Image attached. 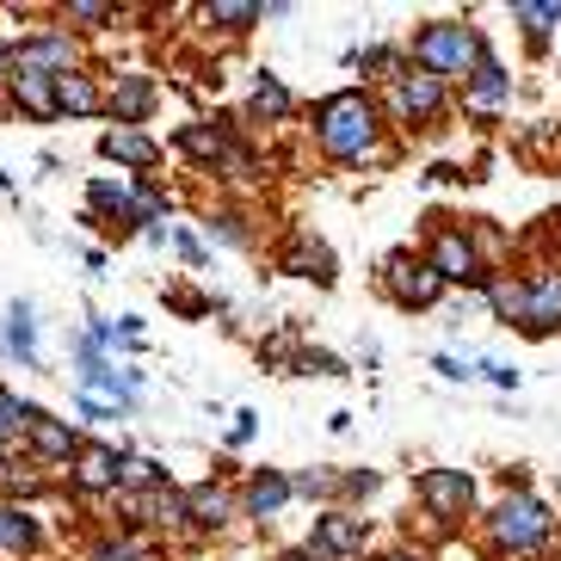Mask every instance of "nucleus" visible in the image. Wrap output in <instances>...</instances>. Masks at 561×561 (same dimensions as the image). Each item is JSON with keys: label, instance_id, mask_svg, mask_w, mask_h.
<instances>
[{"label": "nucleus", "instance_id": "1", "mask_svg": "<svg viewBox=\"0 0 561 561\" xmlns=\"http://www.w3.org/2000/svg\"><path fill=\"white\" fill-rule=\"evenodd\" d=\"M314 136H321V149H328L333 161H358V154H370V142H377V105L364 100V93H333V100H321V112H314Z\"/></svg>", "mask_w": 561, "mask_h": 561}, {"label": "nucleus", "instance_id": "2", "mask_svg": "<svg viewBox=\"0 0 561 561\" xmlns=\"http://www.w3.org/2000/svg\"><path fill=\"white\" fill-rule=\"evenodd\" d=\"M413 62L426 68L432 81H438V75H476L481 37L469 32V25H450V19H438V25H426V32L413 37Z\"/></svg>", "mask_w": 561, "mask_h": 561}, {"label": "nucleus", "instance_id": "3", "mask_svg": "<svg viewBox=\"0 0 561 561\" xmlns=\"http://www.w3.org/2000/svg\"><path fill=\"white\" fill-rule=\"evenodd\" d=\"M13 75H44V81H62V75H75V44H68V32H37L25 37L13 50Z\"/></svg>", "mask_w": 561, "mask_h": 561}, {"label": "nucleus", "instance_id": "4", "mask_svg": "<svg viewBox=\"0 0 561 561\" xmlns=\"http://www.w3.org/2000/svg\"><path fill=\"white\" fill-rule=\"evenodd\" d=\"M494 537H500L506 549H537V543L549 537V512L537 506L530 494H512L506 506L494 512Z\"/></svg>", "mask_w": 561, "mask_h": 561}, {"label": "nucleus", "instance_id": "5", "mask_svg": "<svg viewBox=\"0 0 561 561\" xmlns=\"http://www.w3.org/2000/svg\"><path fill=\"white\" fill-rule=\"evenodd\" d=\"M309 556L314 561H352V556H364V518H352V512H328V518H314Z\"/></svg>", "mask_w": 561, "mask_h": 561}, {"label": "nucleus", "instance_id": "6", "mask_svg": "<svg viewBox=\"0 0 561 561\" xmlns=\"http://www.w3.org/2000/svg\"><path fill=\"white\" fill-rule=\"evenodd\" d=\"M420 500L432 506V518H462L469 500H476V481L462 476V469H426L420 476Z\"/></svg>", "mask_w": 561, "mask_h": 561}, {"label": "nucleus", "instance_id": "7", "mask_svg": "<svg viewBox=\"0 0 561 561\" xmlns=\"http://www.w3.org/2000/svg\"><path fill=\"white\" fill-rule=\"evenodd\" d=\"M105 112H112V124L136 130V124L154 112V81H149V75H117L112 93H105Z\"/></svg>", "mask_w": 561, "mask_h": 561}, {"label": "nucleus", "instance_id": "8", "mask_svg": "<svg viewBox=\"0 0 561 561\" xmlns=\"http://www.w3.org/2000/svg\"><path fill=\"white\" fill-rule=\"evenodd\" d=\"M389 290H396L401 309H432V302H438V290H445V278H438L432 265L389 260Z\"/></svg>", "mask_w": 561, "mask_h": 561}, {"label": "nucleus", "instance_id": "9", "mask_svg": "<svg viewBox=\"0 0 561 561\" xmlns=\"http://www.w3.org/2000/svg\"><path fill=\"white\" fill-rule=\"evenodd\" d=\"M438 105H445V87L432 81L426 68H420V75H396V112L401 117L426 124V117H438Z\"/></svg>", "mask_w": 561, "mask_h": 561}, {"label": "nucleus", "instance_id": "10", "mask_svg": "<svg viewBox=\"0 0 561 561\" xmlns=\"http://www.w3.org/2000/svg\"><path fill=\"white\" fill-rule=\"evenodd\" d=\"M100 154H105V161L136 167V173H149V167L161 161V142H154V136H142V130H124V124H112V130L100 136Z\"/></svg>", "mask_w": 561, "mask_h": 561}, {"label": "nucleus", "instance_id": "11", "mask_svg": "<svg viewBox=\"0 0 561 561\" xmlns=\"http://www.w3.org/2000/svg\"><path fill=\"white\" fill-rule=\"evenodd\" d=\"M432 272H438V278H457V284H481V265H476V248H469V241H462L457 229H445L438 234V248H432Z\"/></svg>", "mask_w": 561, "mask_h": 561}, {"label": "nucleus", "instance_id": "12", "mask_svg": "<svg viewBox=\"0 0 561 561\" xmlns=\"http://www.w3.org/2000/svg\"><path fill=\"white\" fill-rule=\"evenodd\" d=\"M130 525H185V494L180 488H149V494L124 500Z\"/></svg>", "mask_w": 561, "mask_h": 561}, {"label": "nucleus", "instance_id": "13", "mask_svg": "<svg viewBox=\"0 0 561 561\" xmlns=\"http://www.w3.org/2000/svg\"><path fill=\"white\" fill-rule=\"evenodd\" d=\"M25 445H32L44 462H68L75 450H81V438H75V426H68V420H50V413H37L32 432H25Z\"/></svg>", "mask_w": 561, "mask_h": 561}, {"label": "nucleus", "instance_id": "14", "mask_svg": "<svg viewBox=\"0 0 561 561\" xmlns=\"http://www.w3.org/2000/svg\"><path fill=\"white\" fill-rule=\"evenodd\" d=\"M556 321H561V272H543V278L525 290V328L549 333Z\"/></svg>", "mask_w": 561, "mask_h": 561}, {"label": "nucleus", "instance_id": "15", "mask_svg": "<svg viewBox=\"0 0 561 561\" xmlns=\"http://www.w3.org/2000/svg\"><path fill=\"white\" fill-rule=\"evenodd\" d=\"M75 488H87V494L117 488V450L112 445H81L75 450Z\"/></svg>", "mask_w": 561, "mask_h": 561}, {"label": "nucleus", "instance_id": "16", "mask_svg": "<svg viewBox=\"0 0 561 561\" xmlns=\"http://www.w3.org/2000/svg\"><path fill=\"white\" fill-rule=\"evenodd\" d=\"M0 346L13 352V358L25 364V370L37 364V321H32V302H13V309H7V328H0Z\"/></svg>", "mask_w": 561, "mask_h": 561}, {"label": "nucleus", "instance_id": "17", "mask_svg": "<svg viewBox=\"0 0 561 561\" xmlns=\"http://www.w3.org/2000/svg\"><path fill=\"white\" fill-rule=\"evenodd\" d=\"M7 87H13V100L25 117H56V81H44V75H13L7 68Z\"/></svg>", "mask_w": 561, "mask_h": 561}, {"label": "nucleus", "instance_id": "18", "mask_svg": "<svg viewBox=\"0 0 561 561\" xmlns=\"http://www.w3.org/2000/svg\"><path fill=\"white\" fill-rule=\"evenodd\" d=\"M0 549L7 556H32L37 549V518L25 506H7V500H0Z\"/></svg>", "mask_w": 561, "mask_h": 561}, {"label": "nucleus", "instance_id": "19", "mask_svg": "<svg viewBox=\"0 0 561 561\" xmlns=\"http://www.w3.org/2000/svg\"><path fill=\"white\" fill-rule=\"evenodd\" d=\"M100 87H93V75H62L56 81V112H68V117H93L100 112Z\"/></svg>", "mask_w": 561, "mask_h": 561}, {"label": "nucleus", "instance_id": "20", "mask_svg": "<svg viewBox=\"0 0 561 561\" xmlns=\"http://www.w3.org/2000/svg\"><path fill=\"white\" fill-rule=\"evenodd\" d=\"M229 512H234V500L216 481H204V488L185 494V518H198V525H229Z\"/></svg>", "mask_w": 561, "mask_h": 561}, {"label": "nucleus", "instance_id": "21", "mask_svg": "<svg viewBox=\"0 0 561 561\" xmlns=\"http://www.w3.org/2000/svg\"><path fill=\"white\" fill-rule=\"evenodd\" d=\"M180 149H185V154H198V161H229L234 142H229V130H210V124H185V130H180Z\"/></svg>", "mask_w": 561, "mask_h": 561}, {"label": "nucleus", "instance_id": "22", "mask_svg": "<svg viewBox=\"0 0 561 561\" xmlns=\"http://www.w3.org/2000/svg\"><path fill=\"white\" fill-rule=\"evenodd\" d=\"M44 408H32V401H19L13 389H0V457H7V445H13L19 432H32V420Z\"/></svg>", "mask_w": 561, "mask_h": 561}, {"label": "nucleus", "instance_id": "23", "mask_svg": "<svg viewBox=\"0 0 561 561\" xmlns=\"http://www.w3.org/2000/svg\"><path fill=\"white\" fill-rule=\"evenodd\" d=\"M284 500H290V481H284V476H272V469L253 476V488H248V512H253V518H272Z\"/></svg>", "mask_w": 561, "mask_h": 561}, {"label": "nucleus", "instance_id": "24", "mask_svg": "<svg viewBox=\"0 0 561 561\" xmlns=\"http://www.w3.org/2000/svg\"><path fill=\"white\" fill-rule=\"evenodd\" d=\"M284 272L333 284V253H328V248H309V241H297V248H290V260H284Z\"/></svg>", "mask_w": 561, "mask_h": 561}, {"label": "nucleus", "instance_id": "25", "mask_svg": "<svg viewBox=\"0 0 561 561\" xmlns=\"http://www.w3.org/2000/svg\"><path fill=\"white\" fill-rule=\"evenodd\" d=\"M204 19H210V25H222V32H248L253 19H265V13L253 7V0H210V7H204Z\"/></svg>", "mask_w": 561, "mask_h": 561}, {"label": "nucleus", "instance_id": "26", "mask_svg": "<svg viewBox=\"0 0 561 561\" xmlns=\"http://www.w3.org/2000/svg\"><path fill=\"white\" fill-rule=\"evenodd\" d=\"M469 93H476L481 105H500L506 100V75H500V62L488 50H481V62H476V81H469Z\"/></svg>", "mask_w": 561, "mask_h": 561}, {"label": "nucleus", "instance_id": "27", "mask_svg": "<svg viewBox=\"0 0 561 561\" xmlns=\"http://www.w3.org/2000/svg\"><path fill=\"white\" fill-rule=\"evenodd\" d=\"M117 481L124 488H167V469L154 457H124L117 462Z\"/></svg>", "mask_w": 561, "mask_h": 561}, {"label": "nucleus", "instance_id": "28", "mask_svg": "<svg viewBox=\"0 0 561 561\" xmlns=\"http://www.w3.org/2000/svg\"><path fill=\"white\" fill-rule=\"evenodd\" d=\"M512 19H525V32L543 37L549 25H561V7H556V0H543V7H537V0H518V7H512Z\"/></svg>", "mask_w": 561, "mask_h": 561}, {"label": "nucleus", "instance_id": "29", "mask_svg": "<svg viewBox=\"0 0 561 561\" xmlns=\"http://www.w3.org/2000/svg\"><path fill=\"white\" fill-rule=\"evenodd\" d=\"M253 112H260V117H284V112H290V93H284L272 75H260V87H253Z\"/></svg>", "mask_w": 561, "mask_h": 561}, {"label": "nucleus", "instance_id": "30", "mask_svg": "<svg viewBox=\"0 0 561 561\" xmlns=\"http://www.w3.org/2000/svg\"><path fill=\"white\" fill-rule=\"evenodd\" d=\"M87 198H93V210H112V222H117V216H124V204H130V192H124V185H112V180H93V192H87Z\"/></svg>", "mask_w": 561, "mask_h": 561}, {"label": "nucleus", "instance_id": "31", "mask_svg": "<svg viewBox=\"0 0 561 561\" xmlns=\"http://www.w3.org/2000/svg\"><path fill=\"white\" fill-rule=\"evenodd\" d=\"M75 25H105V19H117V7H105V0H68V13Z\"/></svg>", "mask_w": 561, "mask_h": 561}, {"label": "nucleus", "instance_id": "32", "mask_svg": "<svg viewBox=\"0 0 561 561\" xmlns=\"http://www.w3.org/2000/svg\"><path fill=\"white\" fill-rule=\"evenodd\" d=\"M488 297H494L500 314H518V321H525V290H518V284H488Z\"/></svg>", "mask_w": 561, "mask_h": 561}, {"label": "nucleus", "instance_id": "33", "mask_svg": "<svg viewBox=\"0 0 561 561\" xmlns=\"http://www.w3.org/2000/svg\"><path fill=\"white\" fill-rule=\"evenodd\" d=\"M93 561H149V543H130V537H124V543H100Z\"/></svg>", "mask_w": 561, "mask_h": 561}, {"label": "nucleus", "instance_id": "34", "mask_svg": "<svg viewBox=\"0 0 561 561\" xmlns=\"http://www.w3.org/2000/svg\"><path fill=\"white\" fill-rule=\"evenodd\" d=\"M290 494H333V476H328V469H309V476H297V481H290Z\"/></svg>", "mask_w": 561, "mask_h": 561}, {"label": "nucleus", "instance_id": "35", "mask_svg": "<svg viewBox=\"0 0 561 561\" xmlns=\"http://www.w3.org/2000/svg\"><path fill=\"white\" fill-rule=\"evenodd\" d=\"M297 370H321V377H340V358H333V352H302Z\"/></svg>", "mask_w": 561, "mask_h": 561}, {"label": "nucleus", "instance_id": "36", "mask_svg": "<svg viewBox=\"0 0 561 561\" xmlns=\"http://www.w3.org/2000/svg\"><path fill=\"white\" fill-rule=\"evenodd\" d=\"M253 426H260V413H234V432H229V438H234V445H248Z\"/></svg>", "mask_w": 561, "mask_h": 561}, {"label": "nucleus", "instance_id": "37", "mask_svg": "<svg viewBox=\"0 0 561 561\" xmlns=\"http://www.w3.org/2000/svg\"><path fill=\"white\" fill-rule=\"evenodd\" d=\"M370 488H377V476H370V469H358V476H346V494H370Z\"/></svg>", "mask_w": 561, "mask_h": 561}, {"label": "nucleus", "instance_id": "38", "mask_svg": "<svg viewBox=\"0 0 561 561\" xmlns=\"http://www.w3.org/2000/svg\"><path fill=\"white\" fill-rule=\"evenodd\" d=\"M210 229H216V234H222V241H241V222H234V216H216Z\"/></svg>", "mask_w": 561, "mask_h": 561}, {"label": "nucleus", "instance_id": "39", "mask_svg": "<svg viewBox=\"0 0 561 561\" xmlns=\"http://www.w3.org/2000/svg\"><path fill=\"white\" fill-rule=\"evenodd\" d=\"M173 241H180V253H185V260H192V265H204V248H198V241H192V234H173Z\"/></svg>", "mask_w": 561, "mask_h": 561}, {"label": "nucleus", "instance_id": "40", "mask_svg": "<svg viewBox=\"0 0 561 561\" xmlns=\"http://www.w3.org/2000/svg\"><path fill=\"white\" fill-rule=\"evenodd\" d=\"M7 62H13V50H7V44H0V81H7Z\"/></svg>", "mask_w": 561, "mask_h": 561}, {"label": "nucleus", "instance_id": "41", "mask_svg": "<svg viewBox=\"0 0 561 561\" xmlns=\"http://www.w3.org/2000/svg\"><path fill=\"white\" fill-rule=\"evenodd\" d=\"M7 469H13V462H7V457H0V494H7Z\"/></svg>", "mask_w": 561, "mask_h": 561}, {"label": "nucleus", "instance_id": "42", "mask_svg": "<svg viewBox=\"0 0 561 561\" xmlns=\"http://www.w3.org/2000/svg\"><path fill=\"white\" fill-rule=\"evenodd\" d=\"M389 561H420V556H389Z\"/></svg>", "mask_w": 561, "mask_h": 561}]
</instances>
